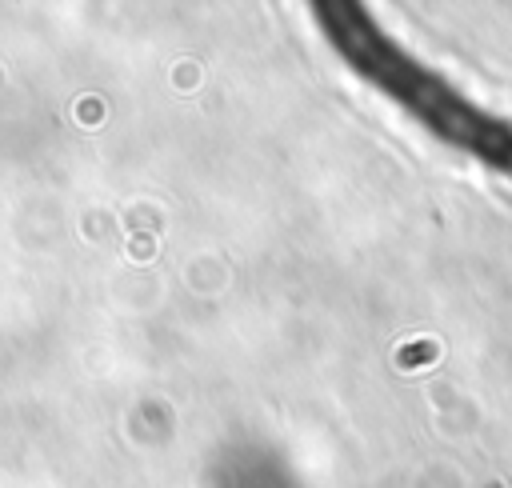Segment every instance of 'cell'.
Returning a JSON list of instances; mask_svg holds the SVG:
<instances>
[{
  "mask_svg": "<svg viewBox=\"0 0 512 488\" xmlns=\"http://www.w3.org/2000/svg\"><path fill=\"white\" fill-rule=\"evenodd\" d=\"M348 28L356 32L348 44V56L372 80H380L384 92H392L408 112H416V120H424L440 140H448V144L480 156L488 168L512 176V120L476 108L464 92H456L452 84H444L440 76H432L428 68L408 60L396 44H388L372 24L356 20Z\"/></svg>",
  "mask_w": 512,
  "mask_h": 488,
  "instance_id": "1",
  "label": "cell"
}]
</instances>
